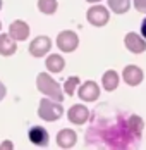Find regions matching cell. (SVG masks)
<instances>
[{"label": "cell", "mask_w": 146, "mask_h": 150, "mask_svg": "<svg viewBox=\"0 0 146 150\" xmlns=\"http://www.w3.org/2000/svg\"><path fill=\"white\" fill-rule=\"evenodd\" d=\"M122 76H124V81L127 85H131V86H136V85H139L143 81V71L138 66H127V67H124Z\"/></svg>", "instance_id": "7c38bea8"}, {"label": "cell", "mask_w": 146, "mask_h": 150, "mask_svg": "<svg viewBox=\"0 0 146 150\" xmlns=\"http://www.w3.org/2000/svg\"><path fill=\"white\" fill-rule=\"evenodd\" d=\"M77 83H79V78H77V76H71V78L65 81V85H64V91H67L69 95H72L74 90H76V86H77Z\"/></svg>", "instance_id": "ffe728a7"}, {"label": "cell", "mask_w": 146, "mask_h": 150, "mask_svg": "<svg viewBox=\"0 0 146 150\" xmlns=\"http://www.w3.org/2000/svg\"><path fill=\"white\" fill-rule=\"evenodd\" d=\"M64 59L57 55V54H53V55H50L48 59H46V67H48V71L50 73H60L62 69H64Z\"/></svg>", "instance_id": "2e32d148"}, {"label": "cell", "mask_w": 146, "mask_h": 150, "mask_svg": "<svg viewBox=\"0 0 146 150\" xmlns=\"http://www.w3.org/2000/svg\"><path fill=\"white\" fill-rule=\"evenodd\" d=\"M36 86H38V90L41 91V93L48 95L50 98H53L57 102H62L64 100V93L60 90V85H58L53 78H50V76L45 74V73H40L38 74V78H36Z\"/></svg>", "instance_id": "6da1fadb"}, {"label": "cell", "mask_w": 146, "mask_h": 150, "mask_svg": "<svg viewBox=\"0 0 146 150\" xmlns=\"http://www.w3.org/2000/svg\"><path fill=\"white\" fill-rule=\"evenodd\" d=\"M62 114H64V109H62V105L60 102H52V100H48V98H43L41 102H40V109H38V116L45 121H55V119H60L62 117Z\"/></svg>", "instance_id": "7a4b0ae2"}, {"label": "cell", "mask_w": 146, "mask_h": 150, "mask_svg": "<svg viewBox=\"0 0 146 150\" xmlns=\"http://www.w3.org/2000/svg\"><path fill=\"white\" fill-rule=\"evenodd\" d=\"M88 21L93 26H103L108 23V11L103 5H93L88 11Z\"/></svg>", "instance_id": "5b68a950"}, {"label": "cell", "mask_w": 146, "mask_h": 150, "mask_svg": "<svg viewBox=\"0 0 146 150\" xmlns=\"http://www.w3.org/2000/svg\"><path fill=\"white\" fill-rule=\"evenodd\" d=\"M88 2H91V4H95V2H100V0H88Z\"/></svg>", "instance_id": "d4e9b609"}, {"label": "cell", "mask_w": 146, "mask_h": 150, "mask_svg": "<svg viewBox=\"0 0 146 150\" xmlns=\"http://www.w3.org/2000/svg\"><path fill=\"white\" fill-rule=\"evenodd\" d=\"M108 5H110L112 12H115V14H124V12L129 11L131 0H108Z\"/></svg>", "instance_id": "e0dca14e"}, {"label": "cell", "mask_w": 146, "mask_h": 150, "mask_svg": "<svg viewBox=\"0 0 146 150\" xmlns=\"http://www.w3.org/2000/svg\"><path fill=\"white\" fill-rule=\"evenodd\" d=\"M4 97H5V86H4V85L0 83V100H2Z\"/></svg>", "instance_id": "cb8c5ba5"}, {"label": "cell", "mask_w": 146, "mask_h": 150, "mask_svg": "<svg viewBox=\"0 0 146 150\" xmlns=\"http://www.w3.org/2000/svg\"><path fill=\"white\" fill-rule=\"evenodd\" d=\"M0 28H2V23H0Z\"/></svg>", "instance_id": "4316f807"}, {"label": "cell", "mask_w": 146, "mask_h": 150, "mask_svg": "<svg viewBox=\"0 0 146 150\" xmlns=\"http://www.w3.org/2000/svg\"><path fill=\"white\" fill-rule=\"evenodd\" d=\"M124 43H126V47L131 50L132 54H143L146 50L145 38H141L138 33H127L126 38H124Z\"/></svg>", "instance_id": "52a82bcc"}, {"label": "cell", "mask_w": 146, "mask_h": 150, "mask_svg": "<svg viewBox=\"0 0 146 150\" xmlns=\"http://www.w3.org/2000/svg\"><path fill=\"white\" fill-rule=\"evenodd\" d=\"M50 45H52L50 38L41 35V36H38V38H34V40L31 42V45H29V54H31L33 57H43L45 54L50 50Z\"/></svg>", "instance_id": "8992f818"}, {"label": "cell", "mask_w": 146, "mask_h": 150, "mask_svg": "<svg viewBox=\"0 0 146 150\" xmlns=\"http://www.w3.org/2000/svg\"><path fill=\"white\" fill-rule=\"evenodd\" d=\"M134 7H136L138 12L146 14V0H134Z\"/></svg>", "instance_id": "44dd1931"}, {"label": "cell", "mask_w": 146, "mask_h": 150, "mask_svg": "<svg viewBox=\"0 0 146 150\" xmlns=\"http://www.w3.org/2000/svg\"><path fill=\"white\" fill-rule=\"evenodd\" d=\"M98 95H100V88H98V85H96L95 81H86V83L81 85V88H79V97H81L84 102H93V100H96Z\"/></svg>", "instance_id": "9c48e42d"}, {"label": "cell", "mask_w": 146, "mask_h": 150, "mask_svg": "<svg viewBox=\"0 0 146 150\" xmlns=\"http://www.w3.org/2000/svg\"><path fill=\"white\" fill-rule=\"evenodd\" d=\"M9 35L14 38V40H26L29 36V26L24 23V21H14L11 26H9Z\"/></svg>", "instance_id": "8fae6325"}, {"label": "cell", "mask_w": 146, "mask_h": 150, "mask_svg": "<svg viewBox=\"0 0 146 150\" xmlns=\"http://www.w3.org/2000/svg\"><path fill=\"white\" fill-rule=\"evenodd\" d=\"M67 117L74 124H84L89 117V112H88V109L84 105H72L67 112Z\"/></svg>", "instance_id": "30bf717a"}, {"label": "cell", "mask_w": 146, "mask_h": 150, "mask_svg": "<svg viewBox=\"0 0 146 150\" xmlns=\"http://www.w3.org/2000/svg\"><path fill=\"white\" fill-rule=\"evenodd\" d=\"M76 140H77L76 131H72V129H62L57 135V145L60 149H72L76 145Z\"/></svg>", "instance_id": "4fadbf2b"}, {"label": "cell", "mask_w": 146, "mask_h": 150, "mask_svg": "<svg viewBox=\"0 0 146 150\" xmlns=\"http://www.w3.org/2000/svg\"><path fill=\"white\" fill-rule=\"evenodd\" d=\"M107 143L112 147V149H126L127 145H131V138L129 135L124 131V126L122 122H119L117 126H114L108 135H107Z\"/></svg>", "instance_id": "3957f363"}, {"label": "cell", "mask_w": 146, "mask_h": 150, "mask_svg": "<svg viewBox=\"0 0 146 150\" xmlns=\"http://www.w3.org/2000/svg\"><path fill=\"white\" fill-rule=\"evenodd\" d=\"M0 149H2V150H11V149H12V143L7 140V142H4V143H2V147H0Z\"/></svg>", "instance_id": "7402d4cb"}, {"label": "cell", "mask_w": 146, "mask_h": 150, "mask_svg": "<svg viewBox=\"0 0 146 150\" xmlns=\"http://www.w3.org/2000/svg\"><path fill=\"white\" fill-rule=\"evenodd\" d=\"M141 35L146 38V19L143 21V24H141Z\"/></svg>", "instance_id": "603a6c76"}, {"label": "cell", "mask_w": 146, "mask_h": 150, "mask_svg": "<svg viewBox=\"0 0 146 150\" xmlns=\"http://www.w3.org/2000/svg\"><path fill=\"white\" fill-rule=\"evenodd\" d=\"M38 9L43 14H53L57 11V0H40L38 2Z\"/></svg>", "instance_id": "d6986e66"}, {"label": "cell", "mask_w": 146, "mask_h": 150, "mask_svg": "<svg viewBox=\"0 0 146 150\" xmlns=\"http://www.w3.org/2000/svg\"><path fill=\"white\" fill-rule=\"evenodd\" d=\"M28 136H29V142L33 145H36V147H46L48 145V133L41 126H33L29 129Z\"/></svg>", "instance_id": "ba28073f"}, {"label": "cell", "mask_w": 146, "mask_h": 150, "mask_svg": "<svg viewBox=\"0 0 146 150\" xmlns=\"http://www.w3.org/2000/svg\"><path fill=\"white\" fill-rule=\"evenodd\" d=\"M0 9H2V0H0Z\"/></svg>", "instance_id": "484cf974"}, {"label": "cell", "mask_w": 146, "mask_h": 150, "mask_svg": "<svg viewBox=\"0 0 146 150\" xmlns=\"http://www.w3.org/2000/svg\"><path fill=\"white\" fill-rule=\"evenodd\" d=\"M17 47H15V40L11 35H0V55H12Z\"/></svg>", "instance_id": "5bb4252c"}, {"label": "cell", "mask_w": 146, "mask_h": 150, "mask_svg": "<svg viewBox=\"0 0 146 150\" xmlns=\"http://www.w3.org/2000/svg\"><path fill=\"white\" fill-rule=\"evenodd\" d=\"M117 86H119V74H117L114 69L112 71H107L103 74V88L107 91H112V90H115Z\"/></svg>", "instance_id": "9a60e30c"}, {"label": "cell", "mask_w": 146, "mask_h": 150, "mask_svg": "<svg viewBox=\"0 0 146 150\" xmlns=\"http://www.w3.org/2000/svg\"><path fill=\"white\" fill-rule=\"evenodd\" d=\"M77 35L74 31H62L57 36V47L64 52H74L77 48Z\"/></svg>", "instance_id": "277c9868"}, {"label": "cell", "mask_w": 146, "mask_h": 150, "mask_svg": "<svg viewBox=\"0 0 146 150\" xmlns=\"http://www.w3.org/2000/svg\"><path fill=\"white\" fill-rule=\"evenodd\" d=\"M127 126H129V129H131L132 135L141 138V131H143V119H141V117H138V116H131L129 121H127Z\"/></svg>", "instance_id": "ac0fdd59"}]
</instances>
